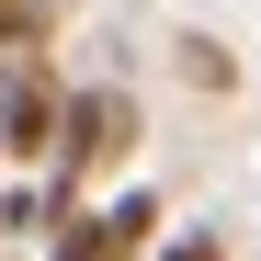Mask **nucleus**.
<instances>
[{
	"mask_svg": "<svg viewBox=\"0 0 261 261\" xmlns=\"http://www.w3.org/2000/svg\"><path fill=\"white\" fill-rule=\"evenodd\" d=\"M125 159H137V91H125V80H80L68 91V137H57V182L91 193Z\"/></svg>",
	"mask_w": 261,
	"mask_h": 261,
	"instance_id": "1",
	"label": "nucleus"
},
{
	"mask_svg": "<svg viewBox=\"0 0 261 261\" xmlns=\"http://www.w3.org/2000/svg\"><path fill=\"white\" fill-rule=\"evenodd\" d=\"M57 137H68V91L46 57H12L0 68V170H57Z\"/></svg>",
	"mask_w": 261,
	"mask_h": 261,
	"instance_id": "2",
	"label": "nucleus"
},
{
	"mask_svg": "<svg viewBox=\"0 0 261 261\" xmlns=\"http://www.w3.org/2000/svg\"><path fill=\"white\" fill-rule=\"evenodd\" d=\"M46 261H137V250H125V227H114V193H91V204H80L68 227L46 239Z\"/></svg>",
	"mask_w": 261,
	"mask_h": 261,
	"instance_id": "3",
	"label": "nucleus"
},
{
	"mask_svg": "<svg viewBox=\"0 0 261 261\" xmlns=\"http://www.w3.org/2000/svg\"><path fill=\"white\" fill-rule=\"evenodd\" d=\"M170 68H182V80H193L204 102H227V91H239V57L216 46V34H182V46H170Z\"/></svg>",
	"mask_w": 261,
	"mask_h": 261,
	"instance_id": "4",
	"label": "nucleus"
},
{
	"mask_svg": "<svg viewBox=\"0 0 261 261\" xmlns=\"http://www.w3.org/2000/svg\"><path fill=\"white\" fill-rule=\"evenodd\" d=\"M34 34H46V0H0V57H34Z\"/></svg>",
	"mask_w": 261,
	"mask_h": 261,
	"instance_id": "5",
	"label": "nucleus"
},
{
	"mask_svg": "<svg viewBox=\"0 0 261 261\" xmlns=\"http://www.w3.org/2000/svg\"><path fill=\"white\" fill-rule=\"evenodd\" d=\"M159 261H227V239H216V227H170V239H159Z\"/></svg>",
	"mask_w": 261,
	"mask_h": 261,
	"instance_id": "6",
	"label": "nucleus"
},
{
	"mask_svg": "<svg viewBox=\"0 0 261 261\" xmlns=\"http://www.w3.org/2000/svg\"><path fill=\"white\" fill-rule=\"evenodd\" d=\"M0 261H23V250H0Z\"/></svg>",
	"mask_w": 261,
	"mask_h": 261,
	"instance_id": "7",
	"label": "nucleus"
},
{
	"mask_svg": "<svg viewBox=\"0 0 261 261\" xmlns=\"http://www.w3.org/2000/svg\"><path fill=\"white\" fill-rule=\"evenodd\" d=\"M0 68H12V57H0Z\"/></svg>",
	"mask_w": 261,
	"mask_h": 261,
	"instance_id": "8",
	"label": "nucleus"
}]
</instances>
